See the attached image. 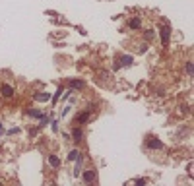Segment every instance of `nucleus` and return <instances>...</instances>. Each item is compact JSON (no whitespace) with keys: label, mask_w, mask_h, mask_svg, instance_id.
Listing matches in <instances>:
<instances>
[{"label":"nucleus","mask_w":194,"mask_h":186,"mask_svg":"<svg viewBox=\"0 0 194 186\" xmlns=\"http://www.w3.org/2000/svg\"><path fill=\"white\" fill-rule=\"evenodd\" d=\"M14 93H16L14 85H10V84H2V85H0V95H2L4 99H10V97H14Z\"/></svg>","instance_id":"nucleus-6"},{"label":"nucleus","mask_w":194,"mask_h":186,"mask_svg":"<svg viewBox=\"0 0 194 186\" xmlns=\"http://www.w3.org/2000/svg\"><path fill=\"white\" fill-rule=\"evenodd\" d=\"M80 175H82V180H84V184H91V182H95V180H97V173H95V169H85V171H82Z\"/></svg>","instance_id":"nucleus-4"},{"label":"nucleus","mask_w":194,"mask_h":186,"mask_svg":"<svg viewBox=\"0 0 194 186\" xmlns=\"http://www.w3.org/2000/svg\"><path fill=\"white\" fill-rule=\"evenodd\" d=\"M68 85L72 89H82V87H84V80H76V78H74V80L68 81Z\"/></svg>","instance_id":"nucleus-11"},{"label":"nucleus","mask_w":194,"mask_h":186,"mask_svg":"<svg viewBox=\"0 0 194 186\" xmlns=\"http://www.w3.org/2000/svg\"><path fill=\"white\" fill-rule=\"evenodd\" d=\"M33 99H35V101H39V103H45V101H49V99H51V93H47V91H39V93L33 95Z\"/></svg>","instance_id":"nucleus-9"},{"label":"nucleus","mask_w":194,"mask_h":186,"mask_svg":"<svg viewBox=\"0 0 194 186\" xmlns=\"http://www.w3.org/2000/svg\"><path fill=\"white\" fill-rule=\"evenodd\" d=\"M27 114H29L31 118H41L45 113H43V111H39V109H29V111H27Z\"/></svg>","instance_id":"nucleus-14"},{"label":"nucleus","mask_w":194,"mask_h":186,"mask_svg":"<svg viewBox=\"0 0 194 186\" xmlns=\"http://www.w3.org/2000/svg\"><path fill=\"white\" fill-rule=\"evenodd\" d=\"M91 113H93V107H88V109L84 111V113H80L76 117V120H74V124H78V126H82V124H85L91 118Z\"/></svg>","instance_id":"nucleus-5"},{"label":"nucleus","mask_w":194,"mask_h":186,"mask_svg":"<svg viewBox=\"0 0 194 186\" xmlns=\"http://www.w3.org/2000/svg\"><path fill=\"white\" fill-rule=\"evenodd\" d=\"M2 132H4V128H2V124H0V134H2Z\"/></svg>","instance_id":"nucleus-19"},{"label":"nucleus","mask_w":194,"mask_h":186,"mask_svg":"<svg viewBox=\"0 0 194 186\" xmlns=\"http://www.w3.org/2000/svg\"><path fill=\"white\" fill-rule=\"evenodd\" d=\"M80 157H84V153H82L78 147H76V149H72V151L68 153V159H70V161H76V159H80Z\"/></svg>","instance_id":"nucleus-12"},{"label":"nucleus","mask_w":194,"mask_h":186,"mask_svg":"<svg viewBox=\"0 0 194 186\" xmlns=\"http://www.w3.org/2000/svg\"><path fill=\"white\" fill-rule=\"evenodd\" d=\"M132 60H134V58H132L130 55H122L121 58H118V62L115 64V68H121V66H130V64H132Z\"/></svg>","instance_id":"nucleus-7"},{"label":"nucleus","mask_w":194,"mask_h":186,"mask_svg":"<svg viewBox=\"0 0 194 186\" xmlns=\"http://www.w3.org/2000/svg\"><path fill=\"white\" fill-rule=\"evenodd\" d=\"M134 182H136V184H148V180H146V179H136Z\"/></svg>","instance_id":"nucleus-18"},{"label":"nucleus","mask_w":194,"mask_h":186,"mask_svg":"<svg viewBox=\"0 0 194 186\" xmlns=\"http://www.w3.org/2000/svg\"><path fill=\"white\" fill-rule=\"evenodd\" d=\"M159 37H161V45H163V47H167L169 39H171V25H169V22H165L163 25L159 27Z\"/></svg>","instance_id":"nucleus-2"},{"label":"nucleus","mask_w":194,"mask_h":186,"mask_svg":"<svg viewBox=\"0 0 194 186\" xmlns=\"http://www.w3.org/2000/svg\"><path fill=\"white\" fill-rule=\"evenodd\" d=\"M184 70H187V76H188V78H192V74H194L192 60H187V64H184Z\"/></svg>","instance_id":"nucleus-15"},{"label":"nucleus","mask_w":194,"mask_h":186,"mask_svg":"<svg viewBox=\"0 0 194 186\" xmlns=\"http://www.w3.org/2000/svg\"><path fill=\"white\" fill-rule=\"evenodd\" d=\"M82 167H84V157H80V159H76V167H74V179H78L82 173Z\"/></svg>","instance_id":"nucleus-10"},{"label":"nucleus","mask_w":194,"mask_h":186,"mask_svg":"<svg viewBox=\"0 0 194 186\" xmlns=\"http://www.w3.org/2000/svg\"><path fill=\"white\" fill-rule=\"evenodd\" d=\"M62 91H64V87H62V85H58V89H56V93L55 95H52V103H56V101H58V97H60V95H62Z\"/></svg>","instance_id":"nucleus-16"},{"label":"nucleus","mask_w":194,"mask_h":186,"mask_svg":"<svg viewBox=\"0 0 194 186\" xmlns=\"http://www.w3.org/2000/svg\"><path fill=\"white\" fill-rule=\"evenodd\" d=\"M70 140H72L76 146H80L82 142H84V130H82V126H78V124H74L72 128V134H70Z\"/></svg>","instance_id":"nucleus-3"},{"label":"nucleus","mask_w":194,"mask_h":186,"mask_svg":"<svg viewBox=\"0 0 194 186\" xmlns=\"http://www.w3.org/2000/svg\"><path fill=\"white\" fill-rule=\"evenodd\" d=\"M128 27L132 31H138V29H142V19L140 18H132L130 22H128Z\"/></svg>","instance_id":"nucleus-8"},{"label":"nucleus","mask_w":194,"mask_h":186,"mask_svg":"<svg viewBox=\"0 0 194 186\" xmlns=\"http://www.w3.org/2000/svg\"><path fill=\"white\" fill-rule=\"evenodd\" d=\"M49 165H51L52 169H58L60 167V159L56 155H49Z\"/></svg>","instance_id":"nucleus-13"},{"label":"nucleus","mask_w":194,"mask_h":186,"mask_svg":"<svg viewBox=\"0 0 194 186\" xmlns=\"http://www.w3.org/2000/svg\"><path fill=\"white\" fill-rule=\"evenodd\" d=\"M146 147L148 149H163V142L154 134H148L146 136Z\"/></svg>","instance_id":"nucleus-1"},{"label":"nucleus","mask_w":194,"mask_h":186,"mask_svg":"<svg viewBox=\"0 0 194 186\" xmlns=\"http://www.w3.org/2000/svg\"><path fill=\"white\" fill-rule=\"evenodd\" d=\"M144 37H146L148 41H150V39H154V29H148L146 33H144Z\"/></svg>","instance_id":"nucleus-17"}]
</instances>
